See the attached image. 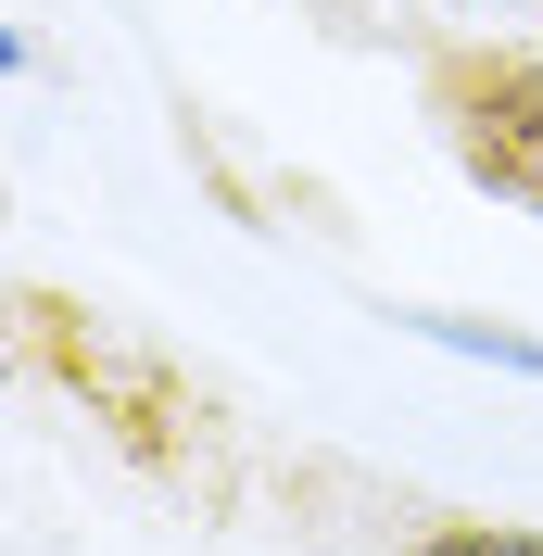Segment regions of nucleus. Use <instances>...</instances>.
<instances>
[{
  "label": "nucleus",
  "mask_w": 543,
  "mask_h": 556,
  "mask_svg": "<svg viewBox=\"0 0 543 556\" xmlns=\"http://www.w3.org/2000/svg\"><path fill=\"white\" fill-rule=\"evenodd\" d=\"M430 114H442L455 165L493 203L543 215V51H442L430 64Z\"/></svg>",
  "instance_id": "1"
},
{
  "label": "nucleus",
  "mask_w": 543,
  "mask_h": 556,
  "mask_svg": "<svg viewBox=\"0 0 543 556\" xmlns=\"http://www.w3.org/2000/svg\"><path fill=\"white\" fill-rule=\"evenodd\" d=\"M417 556H543V531H506V519H455V531H430Z\"/></svg>",
  "instance_id": "3"
},
{
  "label": "nucleus",
  "mask_w": 543,
  "mask_h": 556,
  "mask_svg": "<svg viewBox=\"0 0 543 556\" xmlns=\"http://www.w3.org/2000/svg\"><path fill=\"white\" fill-rule=\"evenodd\" d=\"M13 64H26V38H13V26H0V76H13Z\"/></svg>",
  "instance_id": "4"
},
{
  "label": "nucleus",
  "mask_w": 543,
  "mask_h": 556,
  "mask_svg": "<svg viewBox=\"0 0 543 556\" xmlns=\"http://www.w3.org/2000/svg\"><path fill=\"white\" fill-rule=\"evenodd\" d=\"M417 342H455V354H493V367H518V380H543V342L531 329H480V316H405Z\"/></svg>",
  "instance_id": "2"
}]
</instances>
